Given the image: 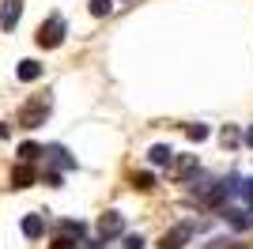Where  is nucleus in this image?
<instances>
[{
	"label": "nucleus",
	"mask_w": 253,
	"mask_h": 249,
	"mask_svg": "<svg viewBox=\"0 0 253 249\" xmlns=\"http://www.w3.org/2000/svg\"><path fill=\"white\" fill-rule=\"evenodd\" d=\"M45 155H49V159H53V163L61 166V170H72V166H76V159H72V155H68V151H64V147H61V144H49V147H45Z\"/></svg>",
	"instance_id": "f8f14e48"
},
{
	"label": "nucleus",
	"mask_w": 253,
	"mask_h": 249,
	"mask_svg": "<svg viewBox=\"0 0 253 249\" xmlns=\"http://www.w3.org/2000/svg\"><path fill=\"white\" fill-rule=\"evenodd\" d=\"M121 234H125V215L121 211H106L98 219V238L110 242V238H121Z\"/></svg>",
	"instance_id": "20e7f679"
},
{
	"label": "nucleus",
	"mask_w": 253,
	"mask_h": 249,
	"mask_svg": "<svg viewBox=\"0 0 253 249\" xmlns=\"http://www.w3.org/2000/svg\"><path fill=\"white\" fill-rule=\"evenodd\" d=\"M185 136H189L193 144H204V140L211 136V128H208V124H201V121H197V124H189V128H185Z\"/></svg>",
	"instance_id": "ddd939ff"
},
{
	"label": "nucleus",
	"mask_w": 253,
	"mask_h": 249,
	"mask_svg": "<svg viewBox=\"0 0 253 249\" xmlns=\"http://www.w3.org/2000/svg\"><path fill=\"white\" fill-rule=\"evenodd\" d=\"M234 193H238V197L246 200V208L253 211V181H242V185H234Z\"/></svg>",
	"instance_id": "f3484780"
},
{
	"label": "nucleus",
	"mask_w": 253,
	"mask_h": 249,
	"mask_svg": "<svg viewBox=\"0 0 253 249\" xmlns=\"http://www.w3.org/2000/svg\"><path fill=\"white\" fill-rule=\"evenodd\" d=\"M223 219H227L231 227H238V230H250L253 227V211H250V208H227Z\"/></svg>",
	"instance_id": "6e6552de"
},
{
	"label": "nucleus",
	"mask_w": 253,
	"mask_h": 249,
	"mask_svg": "<svg viewBox=\"0 0 253 249\" xmlns=\"http://www.w3.org/2000/svg\"><path fill=\"white\" fill-rule=\"evenodd\" d=\"M110 11H114V0H91V15L102 19V15H110Z\"/></svg>",
	"instance_id": "dca6fc26"
},
{
	"label": "nucleus",
	"mask_w": 253,
	"mask_h": 249,
	"mask_svg": "<svg viewBox=\"0 0 253 249\" xmlns=\"http://www.w3.org/2000/svg\"><path fill=\"white\" fill-rule=\"evenodd\" d=\"M23 234H27V238H42L45 234V219L42 215H23Z\"/></svg>",
	"instance_id": "9b49d317"
},
{
	"label": "nucleus",
	"mask_w": 253,
	"mask_h": 249,
	"mask_svg": "<svg viewBox=\"0 0 253 249\" xmlns=\"http://www.w3.org/2000/svg\"><path fill=\"white\" fill-rule=\"evenodd\" d=\"M246 144H250V147H253V128H250V132H246Z\"/></svg>",
	"instance_id": "b1692460"
},
{
	"label": "nucleus",
	"mask_w": 253,
	"mask_h": 249,
	"mask_svg": "<svg viewBox=\"0 0 253 249\" xmlns=\"http://www.w3.org/2000/svg\"><path fill=\"white\" fill-rule=\"evenodd\" d=\"M132 189H140V193H151L155 189V177L144 170V174H132Z\"/></svg>",
	"instance_id": "2eb2a0df"
},
{
	"label": "nucleus",
	"mask_w": 253,
	"mask_h": 249,
	"mask_svg": "<svg viewBox=\"0 0 253 249\" xmlns=\"http://www.w3.org/2000/svg\"><path fill=\"white\" fill-rule=\"evenodd\" d=\"M170 170H174L178 181H193V177L201 174V159L197 155H174V166H170Z\"/></svg>",
	"instance_id": "39448f33"
},
{
	"label": "nucleus",
	"mask_w": 253,
	"mask_h": 249,
	"mask_svg": "<svg viewBox=\"0 0 253 249\" xmlns=\"http://www.w3.org/2000/svg\"><path fill=\"white\" fill-rule=\"evenodd\" d=\"M174 155H178V151H174V147H167V144H155V147L148 151V159H151L155 166H174Z\"/></svg>",
	"instance_id": "9d476101"
},
{
	"label": "nucleus",
	"mask_w": 253,
	"mask_h": 249,
	"mask_svg": "<svg viewBox=\"0 0 253 249\" xmlns=\"http://www.w3.org/2000/svg\"><path fill=\"white\" fill-rule=\"evenodd\" d=\"M144 246V238H140V234H125V249H140Z\"/></svg>",
	"instance_id": "412c9836"
},
{
	"label": "nucleus",
	"mask_w": 253,
	"mask_h": 249,
	"mask_svg": "<svg viewBox=\"0 0 253 249\" xmlns=\"http://www.w3.org/2000/svg\"><path fill=\"white\" fill-rule=\"evenodd\" d=\"M8 136H11V124H8V121H0V140H8Z\"/></svg>",
	"instance_id": "5701e85b"
},
{
	"label": "nucleus",
	"mask_w": 253,
	"mask_h": 249,
	"mask_svg": "<svg viewBox=\"0 0 253 249\" xmlns=\"http://www.w3.org/2000/svg\"><path fill=\"white\" fill-rule=\"evenodd\" d=\"M193 238V223H178V227H170L163 238H159V249H185Z\"/></svg>",
	"instance_id": "7ed1b4c3"
},
{
	"label": "nucleus",
	"mask_w": 253,
	"mask_h": 249,
	"mask_svg": "<svg viewBox=\"0 0 253 249\" xmlns=\"http://www.w3.org/2000/svg\"><path fill=\"white\" fill-rule=\"evenodd\" d=\"M34 181H38L34 166L31 163H15V170H11V185H15V189H31Z\"/></svg>",
	"instance_id": "0eeeda50"
},
{
	"label": "nucleus",
	"mask_w": 253,
	"mask_h": 249,
	"mask_svg": "<svg viewBox=\"0 0 253 249\" xmlns=\"http://www.w3.org/2000/svg\"><path fill=\"white\" fill-rule=\"evenodd\" d=\"M15 76H19L23 83H34V80H42V64L38 61H19L15 64Z\"/></svg>",
	"instance_id": "1a4fd4ad"
},
{
	"label": "nucleus",
	"mask_w": 253,
	"mask_h": 249,
	"mask_svg": "<svg viewBox=\"0 0 253 249\" xmlns=\"http://www.w3.org/2000/svg\"><path fill=\"white\" fill-rule=\"evenodd\" d=\"M64 31H68V27H64L61 15H49V19L38 27V45H42V49H57L64 42Z\"/></svg>",
	"instance_id": "f03ea898"
},
{
	"label": "nucleus",
	"mask_w": 253,
	"mask_h": 249,
	"mask_svg": "<svg viewBox=\"0 0 253 249\" xmlns=\"http://www.w3.org/2000/svg\"><path fill=\"white\" fill-rule=\"evenodd\" d=\"M23 15V0H4L0 4V31H15Z\"/></svg>",
	"instance_id": "423d86ee"
},
{
	"label": "nucleus",
	"mask_w": 253,
	"mask_h": 249,
	"mask_svg": "<svg viewBox=\"0 0 253 249\" xmlns=\"http://www.w3.org/2000/svg\"><path fill=\"white\" fill-rule=\"evenodd\" d=\"M227 249H246V246H234V242H231V246H227Z\"/></svg>",
	"instance_id": "393cba45"
},
{
	"label": "nucleus",
	"mask_w": 253,
	"mask_h": 249,
	"mask_svg": "<svg viewBox=\"0 0 253 249\" xmlns=\"http://www.w3.org/2000/svg\"><path fill=\"white\" fill-rule=\"evenodd\" d=\"M53 114V98L49 94H38V98H31V102L19 110V124L23 128H38V124H45Z\"/></svg>",
	"instance_id": "f257e3e1"
},
{
	"label": "nucleus",
	"mask_w": 253,
	"mask_h": 249,
	"mask_svg": "<svg viewBox=\"0 0 253 249\" xmlns=\"http://www.w3.org/2000/svg\"><path fill=\"white\" fill-rule=\"evenodd\" d=\"M219 140H223V144H227V147H234V144H238V140H242V132H238L234 124H227V128H223V132H219Z\"/></svg>",
	"instance_id": "a211bd4d"
},
{
	"label": "nucleus",
	"mask_w": 253,
	"mask_h": 249,
	"mask_svg": "<svg viewBox=\"0 0 253 249\" xmlns=\"http://www.w3.org/2000/svg\"><path fill=\"white\" fill-rule=\"evenodd\" d=\"M76 246H80V242H76V238H68V234H64V238H57V242H53L49 249H76Z\"/></svg>",
	"instance_id": "aec40b11"
},
{
	"label": "nucleus",
	"mask_w": 253,
	"mask_h": 249,
	"mask_svg": "<svg viewBox=\"0 0 253 249\" xmlns=\"http://www.w3.org/2000/svg\"><path fill=\"white\" fill-rule=\"evenodd\" d=\"M61 227H64V234H68V238H84V234H87L84 223H72V219H68V223H61Z\"/></svg>",
	"instance_id": "6ab92c4d"
},
{
	"label": "nucleus",
	"mask_w": 253,
	"mask_h": 249,
	"mask_svg": "<svg viewBox=\"0 0 253 249\" xmlns=\"http://www.w3.org/2000/svg\"><path fill=\"white\" fill-rule=\"evenodd\" d=\"M42 155V147L34 144V140H27V144H19V163H34V159Z\"/></svg>",
	"instance_id": "4468645a"
},
{
	"label": "nucleus",
	"mask_w": 253,
	"mask_h": 249,
	"mask_svg": "<svg viewBox=\"0 0 253 249\" xmlns=\"http://www.w3.org/2000/svg\"><path fill=\"white\" fill-rule=\"evenodd\" d=\"M45 185H53V189L61 185V170H45Z\"/></svg>",
	"instance_id": "4be33fe9"
}]
</instances>
